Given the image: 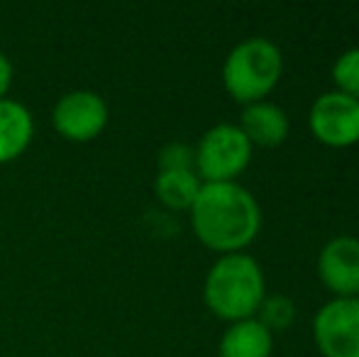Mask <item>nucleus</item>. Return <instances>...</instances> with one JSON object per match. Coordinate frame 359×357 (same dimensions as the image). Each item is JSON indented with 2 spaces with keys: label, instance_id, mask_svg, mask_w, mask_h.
<instances>
[{
  "label": "nucleus",
  "instance_id": "15",
  "mask_svg": "<svg viewBox=\"0 0 359 357\" xmlns=\"http://www.w3.org/2000/svg\"><path fill=\"white\" fill-rule=\"evenodd\" d=\"M194 169L196 172V152L194 147L184 142H169L159 152V172H184Z\"/></svg>",
  "mask_w": 359,
  "mask_h": 357
},
{
  "label": "nucleus",
  "instance_id": "6",
  "mask_svg": "<svg viewBox=\"0 0 359 357\" xmlns=\"http://www.w3.org/2000/svg\"><path fill=\"white\" fill-rule=\"evenodd\" d=\"M108 115V103L103 95L88 88H76L54 103L52 125L62 137L72 142H90L105 130Z\"/></svg>",
  "mask_w": 359,
  "mask_h": 357
},
{
  "label": "nucleus",
  "instance_id": "12",
  "mask_svg": "<svg viewBox=\"0 0 359 357\" xmlns=\"http://www.w3.org/2000/svg\"><path fill=\"white\" fill-rule=\"evenodd\" d=\"M203 181L194 169L184 172H159L154 179V194L166 208L171 210H191L196 196H198Z\"/></svg>",
  "mask_w": 359,
  "mask_h": 357
},
{
  "label": "nucleus",
  "instance_id": "8",
  "mask_svg": "<svg viewBox=\"0 0 359 357\" xmlns=\"http://www.w3.org/2000/svg\"><path fill=\"white\" fill-rule=\"evenodd\" d=\"M318 276L335 299H355L359 291V240L337 235L318 255Z\"/></svg>",
  "mask_w": 359,
  "mask_h": 357
},
{
  "label": "nucleus",
  "instance_id": "16",
  "mask_svg": "<svg viewBox=\"0 0 359 357\" xmlns=\"http://www.w3.org/2000/svg\"><path fill=\"white\" fill-rule=\"evenodd\" d=\"M10 86H13V64H10L8 54L0 52V98L8 95Z\"/></svg>",
  "mask_w": 359,
  "mask_h": 357
},
{
  "label": "nucleus",
  "instance_id": "4",
  "mask_svg": "<svg viewBox=\"0 0 359 357\" xmlns=\"http://www.w3.org/2000/svg\"><path fill=\"white\" fill-rule=\"evenodd\" d=\"M252 142L245 137L240 125L220 123L213 125L201 137L196 152V174L203 184H225L235 181L250 167Z\"/></svg>",
  "mask_w": 359,
  "mask_h": 357
},
{
  "label": "nucleus",
  "instance_id": "5",
  "mask_svg": "<svg viewBox=\"0 0 359 357\" xmlns=\"http://www.w3.org/2000/svg\"><path fill=\"white\" fill-rule=\"evenodd\" d=\"M313 137L332 149H345L359 142V100L340 90L318 95L308 115Z\"/></svg>",
  "mask_w": 359,
  "mask_h": 357
},
{
  "label": "nucleus",
  "instance_id": "17",
  "mask_svg": "<svg viewBox=\"0 0 359 357\" xmlns=\"http://www.w3.org/2000/svg\"><path fill=\"white\" fill-rule=\"evenodd\" d=\"M355 301H357V304H359V291H357V294H355Z\"/></svg>",
  "mask_w": 359,
  "mask_h": 357
},
{
  "label": "nucleus",
  "instance_id": "13",
  "mask_svg": "<svg viewBox=\"0 0 359 357\" xmlns=\"http://www.w3.org/2000/svg\"><path fill=\"white\" fill-rule=\"evenodd\" d=\"M257 321H259L262 325H266L271 333H274V330H286V328H291L293 321H296V304L284 294L264 296L259 311H257Z\"/></svg>",
  "mask_w": 359,
  "mask_h": 357
},
{
  "label": "nucleus",
  "instance_id": "7",
  "mask_svg": "<svg viewBox=\"0 0 359 357\" xmlns=\"http://www.w3.org/2000/svg\"><path fill=\"white\" fill-rule=\"evenodd\" d=\"M313 340L323 357H359V304L332 299L313 318Z\"/></svg>",
  "mask_w": 359,
  "mask_h": 357
},
{
  "label": "nucleus",
  "instance_id": "3",
  "mask_svg": "<svg viewBox=\"0 0 359 357\" xmlns=\"http://www.w3.org/2000/svg\"><path fill=\"white\" fill-rule=\"evenodd\" d=\"M284 74L281 49L266 37L242 39L222 64V86L242 105L266 100Z\"/></svg>",
  "mask_w": 359,
  "mask_h": 357
},
{
  "label": "nucleus",
  "instance_id": "11",
  "mask_svg": "<svg viewBox=\"0 0 359 357\" xmlns=\"http://www.w3.org/2000/svg\"><path fill=\"white\" fill-rule=\"evenodd\" d=\"M271 350H274V335L257 318L230 323L217 345L220 357H271Z\"/></svg>",
  "mask_w": 359,
  "mask_h": 357
},
{
  "label": "nucleus",
  "instance_id": "10",
  "mask_svg": "<svg viewBox=\"0 0 359 357\" xmlns=\"http://www.w3.org/2000/svg\"><path fill=\"white\" fill-rule=\"evenodd\" d=\"M34 137V118L27 105L0 98V164L22 157Z\"/></svg>",
  "mask_w": 359,
  "mask_h": 357
},
{
  "label": "nucleus",
  "instance_id": "1",
  "mask_svg": "<svg viewBox=\"0 0 359 357\" xmlns=\"http://www.w3.org/2000/svg\"><path fill=\"white\" fill-rule=\"evenodd\" d=\"M191 225L201 243L220 255L242 252L262 228V208L237 181L203 184L191 206Z\"/></svg>",
  "mask_w": 359,
  "mask_h": 357
},
{
  "label": "nucleus",
  "instance_id": "2",
  "mask_svg": "<svg viewBox=\"0 0 359 357\" xmlns=\"http://www.w3.org/2000/svg\"><path fill=\"white\" fill-rule=\"evenodd\" d=\"M264 296V271L255 257L245 252L222 255L210 267L203 284L205 306L227 323L257 318Z\"/></svg>",
  "mask_w": 359,
  "mask_h": 357
},
{
  "label": "nucleus",
  "instance_id": "9",
  "mask_svg": "<svg viewBox=\"0 0 359 357\" xmlns=\"http://www.w3.org/2000/svg\"><path fill=\"white\" fill-rule=\"evenodd\" d=\"M240 130L252 147H279L288 137V118L276 103L259 100L245 105L240 115Z\"/></svg>",
  "mask_w": 359,
  "mask_h": 357
},
{
  "label": "nucleus",
  "instance_id": "14",
  "mask_svg": "<svg viewBox=\"0 0 359 357\" xmlns=\"http://www.w3.org/2000/svg\"><path fill=\"white\" fill-rule=\"evenodd\" d=\"M332 81H335V90L359 100V47L347 49L335 59Z\"/></svg>",
  "mask_w": 359,
  "mask_h": 357
}]
</instances>
